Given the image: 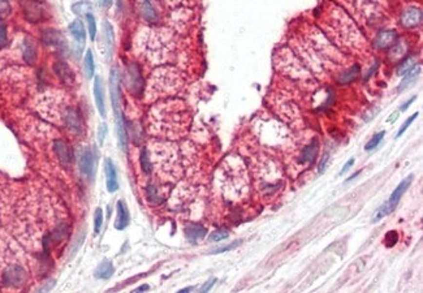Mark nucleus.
<instances>
[{
	"instance_id": "4468645a",
	"label": "nucleus",
	"mask_w": 423,
	"mask_h": 293,
	"mask_svg": "<svg viewBox=\"0 0 423 293\" xmlns=\"http://www.w3.org/2000/svg\"><path fill=\"white\" fill-rule=\"evenodd\" d=\"M397 34L393 30H382L375 38V46L378 48H389L396 43Z\"/></svg>"
},
{
	"instance_id": "2eb2a0df",
	"label": "nucleus",
	"mask_w": 423,
	"mask_h": 293,
	"mask_svg": "<svg viewBox=\"0 0 423 293\" xmlns=\"http://www.w3.org/2000/svg\"><path fill=\"white\" fill-rule=\"evenodd\" d=\"M106 167V175H107V189L110 193H114L119 189V184H117V174H116V168L114 166L111 159H107L104 163Z\"/></svg>"
},
{
	"instance_id": "473e14b6",
	"label": "nucleus",
	"mask_w": 423,
	"mask_h": 293,
	"mask_svg": "<svg viewBox=\"0 0 423 293\" xmlns=\"http://www.w3.org/2000/svg\"><path fill=\"white\" fill-rule=\"evenodd\" d=\"M86 21H87V29H89V34H90L91 39H94L95 34H96V22H95L94 16L89 13L86 15Z\"/></svg>"
},
{
	"instance_id": "7ed1b4c3",
	"label": "nucleus",
	"mask_w": 423,
	"mask_h": 293,
	"mask_svg": "<svg viewBox=\"0 0 423 293\" xmlns=\"http://www.w3.org/2000/svg\"><path fill=\"white\" fill-rule=\"evenodd\" d=\"M182 78L176 69L170 67L160 68L151 77L149 91L154 98L156 97H170L180 90Z\"/></svg>"
},
{
	"instance_id": "ddd939ff",
	"label": "nucleus",
	"mask_w": 423,
	"mask_h": 293,
	"mask_svg": "<svg viewBox=\"0 0 423 293\" xmlns=\"http://www.w3.org/2000/svg\"><path fill=\"white\" fill-rule=\"evenodd\" d=\"M94 98L96 108L102 117H106V103H104V89H103L102 79L96 77L94 81Z\"/></svg>"
},
{
	"instance_id": "a19ab883",
	"label": "nucleus",
	"mask_w": 423,
	"mask_h": 293,
	"mask_svg": "<svg viewBox=\"0 0 423 293\" xmlns=\"http://www.w3.org/2000/svg\"><path fill=\"white\" fill-rule=\"evenodd\" d=\"M328 160H329V155L326 154L325 158L322 159V162H321V164H319V167H318V168H319V170H318V172H319V174H322V172H325V170H326V167H327V163H328Z\"/></svg>"
},
{
	"instance_id": "72a5a7b5",
	"label": "nucleus",
	"mask_w": 423,
	"mask_h": 293,
	"mask_svg": "<svg viewBox=\"0 0 423 293\" xmlns=\"http://www.w3.org/2000/svg\"><path fill=\"white\" fill-rule=\"evenodd\" d=\"M228 237V232L224 230H218L215 231L214 234H210L209 240L211 242H218V241H222V240H224V238Z\"/></svg>"
},
{
	"instance_id": "5701e85b",
	"label": "nucleus",
	"mask_w": 423,
	"mask_h": 293,
	"mask_svg": "<svg viewBox=\"0 0 423 293\" xmlns=\"http://www.w3.org/2000/svg\"><path fill=\"white\" fill-rule=\"evenodd\" d=\"M419 73H421V67H414L413 69H411L410 72H407L406 75H405V77H404V79L401 81V83H400L399 89H397V91H401L405 90L407 86H410V83H413L415 81V79L418 78Z\"/></svg>"
},
{
	"instance_id": "c03bdc74",
	"label": "nucleus",
	"mask_w": 423,
	"mask_h": 293,
	"mask_svg": "<svg viewBox=\"0 0 423 293\" xmlns=\"http://www.w3.org/2000/svg\"><path fill=\"white\" fill-rule=\"evenodd\" d=\"M414 100H415V97H414V98H410V99L407 100L406 103H404L403 106H401V108H400V111H405V110H407V107H409V106H410V104L413 103Z\"/></svg>"
},
{
	"instance_id": "0eeeda50",
	"label": "nucleus",
	"mask_w": 423,
	"mask_h": 293,
	"mask_svg": "<svg viewBox=\"0 0 423 293\" xmlns=\"http://www.w3.org/2000/svg\"><path fill=\"white\" fill-rule=\"evenodd\" d=\"M61 117L64 120V124L67 125L68 129L79 133L81 128H82V123H81V115L79 112L73 107L64 108V111L61 112Z\"/></svg>"
},
{
	"instance_id": "c756f323",
	"label": "nucleus",
	"mask_w": 423,
	"mask_h": 293,
	"mask_svg": "<svg viewBox=\"0 0 423 293\" xmlns=\"http://www.w3.org/2000/svg\"><path fill=\"white\" fill-rule=\"evenodd\" d=\"M415 67V61H414V58H407L405 61H404L401 65L399 67V69H397V72H399L400 76H405L407 73V72H410L413 68Z\"/></svg>"
},
{
	"instance_id": "49530a36",
	"label": "nucleus",
	"mask_w": 423,
	"mask_h": 293,
	"mask_svg": "<svg viewBox=\"0 0 423 293\" xmlns=\"http://www.w3.org/2000/svg\"><path fill=\"white\" fill-rule=\"evenodd\" d=\"M99 3L103 5V7H110L112 4V0H99Z\"/></svg>"
},
{
	"instance_id": "09e8293b",
	"label": "nucleus",
	"mask_w": 423,
	"mask_h": 293,
	"mask_svg": "<svg viewBox=\"0 0 423 293\" xmlns=\"http://www.w3.org/2000/svg\"><path fill=\"white\" fill-rule=\"evenodd\" d=\"M149 289V287L147 285H143V287H139V288L135 289V292H141V291H147Z\"/></svg>"
},
{
	"instance_id": "20e7f679",
	"label": "nucleus",
	"mask_w": 423,
	"mask_h": 293,
	"mask_svg": "<svg viewBox=\"0 0 423 293\" xmlns=\"http://www.w3.org/2000/svg\"><path fill=\"white\" fill-rule=\"evenodd\" d=\"M139 46L145 52V55L155 63H162L167 59L172 51V42L168 37L164 36L163 32H154L147 30L143 37H141Z\"/></svg>"
},
{
	"instance_id": "58836bf2",
	"label": "nucleus",
	"mask_w": 423,
	"mask_h": 293,
	"mask_svg": "<svg viewBox=\"0 0 423 293\" xmlns=\"http://www.w3.org/2000/svg\"><path fill=\"white\" fill-rule=\"evenodd\" d=\"M5 43H7V28L0 22V47H3Z\"/></svg>"
},
{
	"instance_id": "8fccbe9b",
	"label": "nucleus",
	"mask_w": 423,
	"mask_h": 293,
	"mask_svg": "<svg viewBox=\"0 0 423 293\" xmlns=\"http://www.w3.org/2000/svg\"><path fill=\"white\" fill-rule=\"evenodd\" d=\"M361 172H357V174H354V175H352V176H350V177L348 178V180H346V182H349V181H352V180H354V178L357 177V176H358V175H360Z\"/></svg>"
},
{
	"instance_id": "a211bd4d",
	"label": "nucleus",
	"mask_w": 423,
	"mask_h": 293,
	"mask_svg": "<svg viewBox=\"0 0 423 293\" xmlns=\"http://www.w3.org/2000/svg\"><path fill=\"white\" fill-rule=\"evenodd\" d=\"M55 72L58 73L61 81L68 85H71L73 81H75V75L73 72L71 71V68L68 67L65 63H56L55 64Z\"/></svg>"
},
{
	"instance_id": "dca6fc26",
	"label": "nucleus",
	"mask_w": 423,
	"mask_h": 293,
	"mask_svg": "<svg viewBox=\"0 0 423 293\" xmlns=\"http://www.w3.org/2000/svg\"><path fill=\"white\" fill-rule=\"evenodd\" d=\"M79 168L87 176H90L94 171V155L89 149L83 150L79 155Z\"/></svg>"
},
{
	"instance_id": "39448f33",
	"label": "nucleus",
	"mask_w": 423,
	"mask_h": 293,
	"mask_svg": "<svg viewBox=\"0 0 423 293\" xmlns=\"http://www.w3.org/2000/svg\"><path fill=\"white\" fill-rule=\"evenodd\" d=\"M411 181H413V175H410L409 177L405 178L404 181H401L399 184V186L396 188L395 190H393V193L391 194V197H389V199H388L387 202L384 203V205H382V206L378 209V211H376V214L374 215V222H379L380 219L385 218L387 215H389L392 213V211L395 210L396 206L399 205L400 202V198L403 197V194L406 192V189L410 186Z\"/></svg>"
},
{
	"instance_id": "9b49d317",
	"label": "nucleus",
	"mask_w": 423,
	"mask_h": 293,
	"mask_svg": "<svg viewBox=\"0 0 423 293\" xmlns=\"http://www.w3.org/2000/svg\"><path fill=\"white\" fill-rule=\"evenodd\" d=\"M127 78L131 90L135 93V94H138L139 91L142 90V77H141V72H139V68L137 65H129L128 67Z\"/></svg>"
},
{
	"instance_id": "1a4fd4ad",
	"label": "nucleus",
	"mask_w": 423,
	"mask_h": 293,
	"mask_svg": "<svg viewBox=\"0 0 423 293\" xmlns=\"http://www.w3.org/2000/svg\"><path fill=\"white\" fill-rule=\"evenodd\" d=\"M25 17L32 22H38L43 17V7L39 0H26L24 3Z\"/></svg>"
},
{
	"instance_id": "de8ad7c7",
	"label": "nucleus",
	"mask_w": 423,
	"mask_h": 293,
	"mask_svg": "<svg viewBox=\"0 0 423 293\" xmlns=\"http://www.w3.org/2000/svg\"><path fill=\"white\" fill-rule=\"evenodd\" d=\"M170 3H172V4H181V3H185V0H170Z\"/></svg>"
},
{
	"instance_id": "bb28decb",
	"label": "nucleus",
	"mask_w": 423,
	"mask_h": 293,
	"mask_svg": "<svg viewBox=\"0 0 423 293\" xmlns=\"http://www.w3.org/2000/svg\"><path fill=\"white\" fill-rule=\"evenodd\" d=\"M360 73V67L358 65H356V67H352L349 68L348 71H345L343 75L340 76V78H339V82L340 83H349L352 82L353 79L356 78L357 75Z\"/></svg>"
},
{
	"instance_id": "f03ea898",
	"label": "nucleus",
	"mask_w": 423,
	"mask_h": 293,
	"mask_svg": "<svg viewBox=\"0 0 423 293\" xmlns=\"http://www.w3.org/2000/svg\"><path fill=\"white\" fill-rule=\"evenodd\" d=\"M178 154L176 146L171 143H155L151 147V164L154 163L155 167L162 175L167 177H177L180 175L178 167Z\"/></svg>"
},
{
	"instance_id": "79ce46f5",
	"label": "nucleus",
	"mask_w": 423,
	"mask_h": 293,
	"mask_svg": "<svg viewBox=\"0 0 423 293\" xmlns=\"http://www.w3.org/2000/svg\"><path fill=\"white\" fill-rule=\"evenodd\" d=\"M353 164H354V159H349L348 162H346V164H345L344 167H343V170L340 171V175H344L345 172H348L349 171V168H350V167L353 166Z\"/></svg>"
},
{
	"instance_id": "412c9836",
	"label": "nucleus",
	"mask_w": 423,
	"mask_h": 293,
	"mask_svg": "<svg viewBox=\"0 0 423 293\" xmlns=\"http://www.w3.org/2000/svg\"><path fill=\"white\" fill-rule=\"evenodd\" d=\"M185 234L189 241L195 242L205 237L206 228H203V227L199 226V224H190V226L186 228Z\"/></svg>"
},
{
	"instance_id": "e433bc0d",
	"label": "nucleus",
	"mask_w": 423,
	"mask_h": 293,
	"mask_svg": "<svg viewBox=\"0 0 423 293\" xmlns=\"http://www.w3.org/2000/svg\"><path fill=\"white\" fill-rule=\"evenodd\" d=\"M417 116H418V112H415V114H413V115H411L410 117H409V119H407L406 121H405V123L403 124V127L400 128V131H399V133H397V136H396V138H397V137H400V136L403 135L404 132L406 131L407 128H409V125H410V124L413 123V121H414L415 119H417Z\"/></svg>"
},
{
	"instance_id": "2f4dec72",
	"label": "nucleus",
	"mask_w": 423,
	"mask_h": 293,
	"mask_svg": "<svg viewBox=\"0 0 423 293\" xmlns=\"http://www.w3.org/2000/svg\"><path fill=\"white\" fill-rule=\"evenodd\" d=\"M102 226H103V210L99 207V209H96L95 210V214H94V232L96 234L100 232V230H102Z\"/></svg>"
},
{
	"instance_id": "c9c22d12",
	"label": "nucleus",
	"mask_w": 423,
	"mask_h": 293,
	"mask_svg": "<svg viewBox=\"0 0 423 293\" xmlns=\"http://www.w3.org/2000/svg\"><path fill=\"white\" fill-rule=\"evenodd\" d=\"M384 241H385V245L388 246V248H391V246H393L397 242V234H396L395 231H391V232H388L387 234H385V238H384Z\"/></svg>"
},
{
	"instance_id": "f8f14e48",
	"label": "nucleus",
	"mask_w": 423,
	"mask_h": 293,
	"mask_svg": "<svg viewBox=\"0 0 423 293\" xmlns=\"http://www.w3.org/2000/svg\"><path fill=\"white\" fill-rule=\"evenodd\" d=\"M54 150H55V154L58 155V158L61 163L67 164V163L72 162V158H73V154H72L71 146L68 145L65 141L63 139H58L54 142Z\"/></svg>"
},
{
	"instance_id": "9d476101",
	"label": "nucleus",
	"mask_w": 423,
	"mask_h": 293,
	"mask_svg": "<svg viewBox=\"0 0 423 293\" xmlns=\"http://www.w3.org/2000/svg\"><path fill=\"white\" fill-rule=\"evenodd\" d=\"M138 9L143 20L150 22V24H156L159 20L158 12L154 8L151 0H138Z\"/></svg>"
},
{
	"instance_id": "c85d7f7f",
	"label": "nucleus",
	"mask_w": 423,
	"mask_h": 293,
	"mask_svg": "<svg viewBox=\"0 0 423 293\" xmlns=\"http://www.w3.org/2000/svg\"><path fill=\"white\" fill-rule=\"evenodd\" d=\"M36 48L33 47L32 43H29V42H26V43L24 44V59L25 61L28 64H33L34 61H36Z\"/></svg>"
},
{
	"instance_id": "6e6552de",
	"label": "nucleus",
	"mask_w": 423,
	"mask_h": 293,
	"mask_svg": "<svg viewBox=\"0 0 423 293\" xmlns=\"http://www.w3.org/2000/svg\"><path fill=\"white\" fill-rule=\"evenodd\" d=\"M25 277H26V275H25L24 269H21L20 266H11L4 273L3 281L7 285L17 287V285L24 284Z\"/></svg>"
},
{
	"instance_id": "423d86ee",
	"label": "nucleus",
	"mask_w": 423,
	"mask_h": 293,
	"mask_svg": "<svg viewBox=\"0 0 423 293\" xmlns=\"http://www.w3.org/2000/svg\"><path fill=\"white\" fill-rule=\"evenodd\" d=\"M400 22L404 28L411 29L418 26L422 22V9L417 8V7H410L406 8L401 13V19Z\"/></svg>"
},
{
	"instance_id": "a878e982",
	"label": "nucleus",
	"mask_w": 423,
	"mask_h": 293,
	"mask_svg": "<svg viewBox=\"0 0 423 293\" xmlns=\"http://www.w3.org/2000/svg\"><path fill=\"white\" fill-rule=\"evenodd\" d=\"M103 29H104V38H106V46H107V54L110 55V52L112 51V46H114V40H115V37H114V29L110 25L108 21H104L103 24Z\"/></svg>"
},
{
	"instance_id": "393cba45",
	"label": "nucleus",
	"mask_w": 423,
	"mask_h": 293,
	"mask_svg": "<svg viewBox=\"0 0 423 293\" xmlns=\"http://www.w3.org/2000/svg\"><path fill=\"white\" fill-rule=\"evenodd\" d=\"M83 68H85V73H86L87 78H93L95 73V65H94V56L90 50H87L85 59H83Z\"/></svg>"
},
{
	"instance_id": "6ab92c4d",
	"label": "nucleus",
	"mask_w": 423,
	"mask_h": 293,
	"mask_svg": "<svg viewBox=\"0 0 423 293\" xmlns=\"http://www.w3.org/2000/svg\"><path fill=\"white\" fill-rule=\"evenodd\" d=\"M129 223V214H128L127 206L124 205V202L119 201L117 202V219H116L115 227L117 230H124Z\"/></svg>"
},
{
	"instance_id": "7c9ffc66",
	"label": "nucleus",
	"mask_w": 423,
	"mask_h": 293,
	"mask_svg": "<svg viewBox=\"0 0 423 293\" xmlns=\"http://www.w3.org/2000/svg\"><path fill=\"white\" fill-rule=\"evenodd\" d=\"M384 135H385V132H379L378 135L374 136V137H372V138L370 139V141H368L367 143H366V146H365V149H366V150H367V151L374 150L375 147L379 146V143L382 142V139H383Z\"/></svg>"
},
{
	"instance_id": "4c0bfd02",
	"label": "nucleus",
	"mask_w": 423,
	"mask_h": 293,
	"mask_svg": "<svg viewBox=\"0 0 423 293\" xmlns=\"http://www.w3.org/2000/svg\"><path fill=\"white\" fill-rule=\"evenodd\" d=\"M106 136H107V125H106V124H102V125H99V129H98V141L100 145H103V142H104Z\"/></svg>"
},
{
	"instance_id": "4be33fe9",
	"label": "nucleus",
	"mask_w": 423,
	"mask_h": 293,
	"mask_svg": "<svg viewBox=\"0 0 423 293\" xmlns=\"http://www.w3.org/2000/svg\"><path fill=\"white\" fill-rule=\"evenodd\" d=\"M43 42L48 46H61L64 43V38L55 30H46L43 32Z\"/></svg>"
},
{
	"instance_id": "f3484780",
	"label": "nucleus",
	"mask_w": 423,
	"mask_h": 293,
	"mask_svg": "<svg viewBox=\"0 0 423 293\" xmlns=\"http://www.w3.org/2000/svg\"><path fill=\"white\" fill-rule=\"evenodd\" d=\"M69 32H71L72 37H73L77 42H79V43H83V42L86 40V30H85V26H83L81 20L73 21V22L69 25Z\"/></svg>"
},
{
	"instance_id": "f257e3e1",
	"label": "nucleus",
	"mask_w": 423,
	"mask_h": 293,
	"mask_svg": "<svg viewBox=\"0 0 423 293\" xmlns=\"http://www.w3.org/2000/svg\"><path fill=\"white\" fill-rule=\"evenodd\" d=\"M189 114L180 100H168L156 104L150 112L151 132L167 138H178L188 129Z\"/></svg>"
},
{
	"instance_id": "b1692460",
	"label": "nucleus",
	"mask_w": 423,
	"mask_h": 293,
	"mask_svg": "<svg viewBox=\"0 0 423 293\" xmlns=\"http://www.w3.org/2000/svg\"><path fill=\"white\" fill-rule=\"evenodd\" d=\"M112 273H114L112 263L110 261H104L98 266V269L95 271V276L100 277V279H108V277L112 276Z\"/></svg>"
},
{
	"instance_id": "cd10ccee",
	"label": "nucleus",
	"mask_w": 423,
	"mask_h": 293,
	"mask_svg": "<svg viewBox=\"0 0 423 293\" xmlns=\"http://www.w3.org/2000/svg\"><path fill=\"white\" fill-rule=\"evenodd\" d=\"M72 9L77 15H89L93 11V7H91L90 3H87L86 0H82V1H78V3L72 5Z\"/></svg>"
},
{
	"instance_id": "a18cd8bd",
	"label": "nucleus",
	"mask_w": 423,
	"mask_h": 293,
	"mask_svg": "<svg viewBox=\"0 0 423 293\" xmlns=\"http://www.w3.org/2000/svg\"><path fill=\"white\" fill-rule=\"evenodd\" d=\"M397 117H399V111L393 112V114H392V115H391V117H389V119H388L387 121H388V123H393V121H395V119H397Z\"/></svg>"
},
{
	"instance_id": "37998d69",
	"label": "nucleus",
	"mask_w": 423,
	"mask_h": 293,
	"mask_svg": "<svg viewBox=\"0 0 423 293\" xmlns=\"http://www.w3.org/2000/svg\"><path fill=\"white\" fill-rule=\"evenodd\" d=\"M214 283H215V279H211L210 281H207V283H206V284L201 288V292H207V291H210L211 287L214 285Z\"/></svg>"
},
{
	"instance_id": "aec40b11",
	"label": "nucleus",
	"mask_w": 423,
	"mask_h": 293,
	"mask_svg": "<svg viewBox=\"0 0 423 293\" xmlns=\"http://www.w3.org/2000/svg\"><path fill=\"white\" fill-rule=\"evenodd\" d=\"M318 150H319V143L316 139H314L308 146H306L302 151V155H301V162H314L318 155Z\"/></svg>"
},
{
	"instance_id": "f704fd0d",
	"label": "nucleus",
	"mask_w": 423,
	"mask_h": 293,
	"mask_svg": "<svg viewBox=\"0 0 423 293\" xmlns=\"http://www.w3.org/2000/svg\"><path fill=\"white\" fill-rule=\"evenodd\" d=\"M11 13V5L8 0H0V19H4Z\"/></svg>"
},
{
	"instance_id": "ea45409f",
	"label": "nucleus",
	"mask_w": 423,
	"mask_h": 293,
	"mask_svg": "<svg viewBox=\"0 0 423 293\" xmlns=\"http://www.w3.org/2000/svg\"><path fill=\"white\" fill-rule=\"evenodd\" d=\"M240 244H241V242L236 241V242H233V244H231V245H227V246H224V248L216 249L214 252V253H224V252H228V250H232V249H234V248H237V246L240 245Z\"/></svg>"
}]
</instances>
